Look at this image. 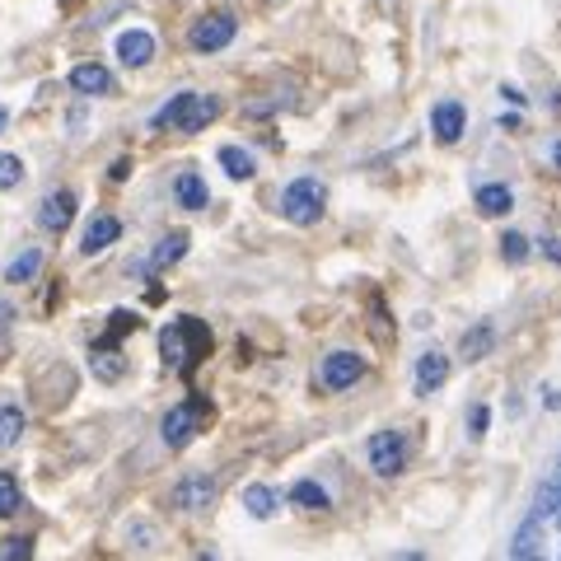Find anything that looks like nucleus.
<instances>
[{"instance_id":"obj_30","label":"nucleus","mask_w":561,"mask_h":561,"mask_svg":"<svg viewBox=\"0 0 561 561\" xmlns=\"http://www.w3.org/2000/svg\"><path fill=\"white\" fill-rule=\"evenodd\" d=\"M486 426H491V412H486V402H472V408H468V435H472V440H482V435H486Z\"/></svg>"},{"instance_id":"obj_35","label":"nucleus","mask_w":561,"mask_h":561,"mask_svg":"<svg viewBox=\"0 0 561 561\" xmlns=\"http://www.w3.org/2000/svg\"><path fill=\"white\" fill-rule=\"evenodd\" d=\"M10 323H14V305H10V300H0V332H5Z\"/></svg>"},{"instance_id":"obj_33","label":"nucleus","mask_w":561,"mask_h":561,"mask_svg":"<svg viewBox=\"0 0 561 561\" xmlns=\"http://www.w3.org/2000/svg\"><path fill=\"white\" fill-rule=\"evenodd\" d=\"M542 253H548V262H561V239H542Z\"/></svg>"},{"instance_id":"obj_11","label":"nucleus","mask_w":561,"mask_h":561,"mask_svg":"<svg viewBox=\"0 0 561 561\" xmlns=\"http://www.w3.org/2000/svg\"><path fill=\"white\" fill-rule=\"evenodd\" d=\"M113 51H117L122 66H146V61L154 57V33H150V28H122L117 43H113Z\"/></svg>"},{"instance_id":"obj_36","label":"nucleus","mask_w":561,"mask_h":561,"mask_svg":"<svg viewBox=\"0 0 561 561\" xmlns=\"http://www.w3.org/2000/svg\"><path fill=\"white\" fill-rule=\"evenodd\" d=\"M164 295H169L164 286H146V300H150V305H164Z\"/></svg>"},{"instance_id":"obj_9","label":"nucleus","mask_w":561,"mask_h":561,"mask_svg":"<svg viewBox=\"0 0 561 561\" xmlns=\"http://www.w3.org/2000/svg\"><path fill=\"white\" fill-rule=\"evenodd\" d=\"M210 501H216V478H206V472H187V478L173 486V505L187 515L210 511Z\"/></svg>"},{"instance_id":"obj_38","label":"nucleus","mask_w":561,"mask_h":561,"mask_svg":"<svg viewBox=\"0 0 561 561\" xmlns=\"http://www.w3.org/2000/svg\"><path fill=\"white\" fill-rule=\"evenodd\" d=\"M5 122H10V108H5V103H0V131H5Z\"/></svg>"},{"instance_id":"obj_8","label":"nucleus","mask_w":561,"mask_h":561,"mask_svg":"<svg viewBox=\"0 0 561 561\" xmlns=\"http://www.w3.org/2000/svg\"><path fill=\"white\" fill-rule=\"evenodd\" d=\"M511 561H552V557H548V529H542V519H538L534 511L524 515V524L515 529Z\"/></svg>"},{"instance_id":"obj_28","label":"nucleus","mask_w":561,"mask_h":561,"mask_svg":"<svg viewBox=\"0 0 561 561\" xmlns=\"http://www.w3.org/2000/svg\"><path fill=\"white\" fill-rule=\"evenodd\" d=\"M20 183H24V160L0 150V187H20Z\"/></svg>"},{"instance_id":"obj_32","label":"nucleus","mask_w":561,"mask_h":561,"mask_svg":"<svg viewBox=\"0 0 561 561\" xmlns=\"http://www.w3.org/2000/svg\"><path fill=\"white\" fill-rule=\"evenodd\" d=\"M108 328H113V337H127V332L136 328V313H113Z\"/></svg>"},{"instance_id":"obj_24","label":"nucleus","mask_w":561,"mask_h":561,"mask_svg":"<svg viewBox=\"0 0 561 561\" xmlns=\"http://www.w3.org/2000/svg\"><path fill=\"white\" fill-rule=\"evenodd\" d=\"M220 169L230 173V179L243 183V179H253V154L239 150V146H225V150H220Z\"/></svg>"},{"instance_id":"obj_15","label":"nucleus","mask_w":561,"mask_h":561,"mask_svg":"<svg viewBox=\"0 0 561 561\" xmlns=\"http://www.w3.org/2000/svg\"><path fill=\"white\" fill-rule=\"evenodd\" d=\"M70 90H76V94H108V90H113L108 66H99V61L70 66Z\"/></svg>"},{"instance_id":"obj_12","label":"nucleus","mask_w":561,"mask_h":561,"mask_svg":"<svg viewBox=\"0 0 561 561\" xmlns=\"http://www.w3.org/2000/svg\"><path fill=\"white\" fill-rule=\"evenodd\" d=\"M529 511L542 519V529H561V468L552 472V478H542V486H538V496H534Z\"/></svg>"},{"instance_id":"obj_39","label":"nucleus","mask_w":561,"mask_h":561,"mask_svg":"<svg viewBox=\"0 0 561 561\" xmlns=\"http://www.w3.org/2000/svg\"><path fill=\"white\" fill-rule=\"evenodd\" d=\"M408 561H426V557H408Z\"/></svg>"},{"instance_id":"obj_7","label":"nucleus","mask_w":561,"mask_h":561,"mask_svg":"<svg viewBox=\"0 0 561 561\" xmlns=\"http://www.w3.org/2000/svg\"><path fill=\"white\" fill-rule=\"evenodd\" d=\"M370 468L379 478H398L408 468V435L402 431H379L370 440Z\"/></svg>"},{"instance_id":"obj_13","label":"nucleus","mask_w":561,"mask_h":561,"mask_svg":"<svg viewBox=\"0 0 561 561\" xmlns=\"http://www.w3.org/2000/svg\"><path fill=\"white\" fill-rule=\"evenodd\" d=\"M70 216H76V192H66V187H57L51 197H43V206H38V225L43 230H66L70 225Z\"/></svg>"},{"instance_id":"obj_23","label":"nucleus","mask_w":561,"mask_h":561,"mask_svg":"<svg viewBox=\"0 0 561 561\" xmlns=\"http://www.w3.org/2000/svg\"><path fill=\"white\" fill-rule=\"evenodd\" d=\"M38 267H43V253H38V249H24V253L5 267V280H10V286H24L28 276H38Z\"/></svg>"},{"instance_id":"obj_1","label":"nucleus","mask_w":561,"mask_h":561,"mask_svg":"<svg viewBox=\"0 0 561 561\" xmlns=\"http://www.w3.org/2000/svg\"><path fill=\"white\" fill-rule=\"evenodd\" d=\"M210 346L216 342H210V328L202 319H173L160 328V356L169 370H179V375H187L192 365H202L210 356Z\"/></svg>"},{"instance_id":"obj_16","label":"nucleus","mask_w":561,"mask_h":561,"mask_svg":"<svg viewBox=\"0 0 561 561\" xmlns=\"http://www.w3.org/2000/svg\"><path fill=\"white\" fill-rule=\"evenodd\" d=\"M173 197H179L183 210H206L210 192H206V183H202V173H197V169H183L179 179H173Z\"/></svg>"},{"instance_id":"obj_22","label":"nucleus","mask_w":561,"mask_h":561,"mask_svg":"<svg viewBox=\"0 0 561 561\" xmlns=\"http://www.w3.org/2000/svg\"><path fill=\"white\" fill-rule=\"evenodd\" d=\"M187 253V230H173V234H164L160 243H154V253H150V262L154 267H173Z\"/></svg>"},{"instance_id":"obj_17","label":"nucleus","mask_w":561,"mask_h":561,"mask_svg":"<svg viewBox=\"0 0 561 561\" xmlns=\"http://www.w3.org/2000/svg\"><path fill=\"white\" fill-rule=\"evenodd\" d=\"M445 379H449V360L440 351H426V356L416 360V393H435Z\"/></svg>"},{"instance_id":"obj_25","label":"nucleus","mask_w":561,"mask_h":561,"mask_svg":"<svg viewBox=\"0 0 561 561\" xmlns=\"http://www.w3.org/2000/svg\"><path fill=\"white\" fill-rule=\"evenodd\" d=\"M24 505V491H20V478L14 472H0V519H10L14 511Z\"/></svg>"},{"instance_id":"obj_27","label":"nucleus","mask_w":561,"mask_h":561,"mask_svg":"<svg viewBox=\"0 0 561 561\" xmlns=\"http://www.w3.org/2000/svg\"><path fill=\"white\" fill-rule=\"evenodd\" d=\"M0 561H33V538L28 534H14L0 542Z\"/></svg>"},{"instance_id":"obj_20","label":"nucleus","mask_w":561,"mask_h":561,"mask_svg":"<svg viewBox=\"0 0 561 561\" xmlns=\"http://www.w3.org/2000/svg\"><path fill=\"white\" fill-rule=\"evenodd\" d=\"M290 501L300 505V511H328V505H332L328 491H323L319 482H309V478H300V482L290 486Z\"/></svg>"},{"instance_id":"obj_21","label":"nucleus","mask_w":561,"mask_h":561,"mask_svg":"<svg viewBox=\"0 0 561 561\" xmlns=\"http://www.w3.org/2000/svg\"><path fill=\"white\" fill-rule=\"evenodd\" d=\"M24 435V408L20 402H0V449H10Z\"/></svg>"},{"instance_id":"obj_3","label":"nucleus","mask_w":561,"mask_h":561,"mask_svg":"<svg viewBox=\"0 0 561 561\" xmlns=\"http://www.w3.org/2000/svg\"><path fill=\"white\" fill-rule=\"evenodd\" d=\"M323 210H328L323 179H295V183H286V192H280V216L295 220V225L323 220Z\"/></svg>"},{"instance_id":"obj_40","label":"nucleus","mask_w":561,"mask_h":561,"mask_svg":"<svg viewBox=\"0 0 561 561\" xmlns=\"http://www.w3.org/2000/svg\"><path fill=\"white\" fill-rule=\"evenodd\" d=\"M557 468H561V463H557Z\"/></svg>"},{"instance_id":"obj_31","label":"nucleus","mask_w":561,"mask_h":561,"mask_svg":"<svg viewBox=\"0 0 561 561\" xmlns=\"http://www.w3.org/2000/svg\"><path fill=\"white\" fill-rule=\"evenodd\" d=\"M501 249H505V262H524V257H529V239H524L519 230H511L501 239Z\"/></svg>"},{"instance_id":"obj_4","label":"nucleus","mask_w":561,"mask_h":561,"mask_svg":"<svg viewBox=\"0 0 561 561\" xmlns=\"http://www.w3.org/2000/svg\"><path fill=\"white\" fill-rule=\"evenodd\" d=\"M206 416H210L206 398H183L179 408H169V412H164V426H160L164 445H169V449H183V445L192 440V435H197V431L206 426Z\"/></svg>"},{"instance_id":"obj_29","label":"nucleus","mask_w":561,"mask_h":561,"mask_svg":"<svg viewBox=\"0 0 561 561\" xmlns=\"http://www.w3.org/2000/svg\"><path fill=\"white\" fill-rule=\"evenodd\" d=\"M486 346H491V323H478V328H472L468 337H463V356H468V360H478Z\"/></svg>"},{"instance_id":"obj_5","label":"nucleus","mask_w":561,"mask_h":561,"mask_svg":"<svg viewBox=\"0 0 561 561\" xmlns=\"http://www.w3.org/2000/svg\"><path fill=\"white\" fill-rule=\"evenodd\" d=\"M365 375H370V365H365V356H356V351H332V356H323V365H319V379H323L328 393L356 389Z\"/></svg>"},{"instance_id":"obj_2","label":"nucleus","mask_w":561,"mask_h":561,"mask_svg":"<svg viewBox=\"0 0 561 561\" xmlns=\"http://www.w3.org/2000/svg\"><path fill=\"white\" fill-rule=\"evenodd\" d=\"M220 117V99H210V94H173L160 113L150 117V127L154 131H206L210 122Z\"/></svg>"},{"instance_id":"obj_10","label":"nucleus","mask_w":561,"mask_h":561,"mask_svg":"<svg viewBox=\"0 0 561 561\" xmlns=\"http://www.w3.org/2000/svg\"><path fill=\"white\" fill-rule=\"evenodd\" d=\"M431 131H435V140H440V146H454V140H463V131H468V108H463V103H454V99L435 103Z\"/></svg>"},{"instance_id":"obj_37","label":"nucleus","mask_w":561,"mask_h":561,"mask_svg":"<svg viewBox=\"0 0 561 561\" xmlns=\"http://www.w3.org/2000/svg\"><path fill=\"white\" fill-rule=\"evenodd\" d=\"M552 164L561 169V140H552Z\"/></svg>"},{"instance_id":"obj_6","label":"nucleus","mask_w":561,"mask_h":561,"mask_svg":"<svg viewBox=\"0 0 561 561\" xmlns=\"http://www.w3.org/2000/svg\"><path fill=\"white\" fill-rule=\"evenodd\" d=\"M234 33H239L234 14H225V10H210V14H202V20L192 24L187 43H192V51H220V47H230V43H234Z\"/></svg>"},{"instance_id":"obj_34","label":"nucleus","mask_w":561,"mask_h":561,"mask_svg":"<svg viewBox=\"0 0 561 561\" xmlns=\"http://www.w3.org/2000/svg\"><path fill=\"white\" fill-rule=\"evenodd\" d=\"M127 173H131V160H117V164L108 169V179H113V183H122V179H127Z\"/></svg>"},{"instance_id":"obj_26","label":"nucleus","mask_w":561,"mask_h":561,"mask_svg":"<svg viewBox=\"0 0 561 561\" xmlns=\"http://www.w3.org/2000/svg\"><path fill=\"white\" fill-rule=\"evenodd\" d=\"M122 370H127V356H117V351H113V356H108V351H94V375L103 379V383H113V379H122Z\"/></svg>"},{"instance_id":"obj_19","label":"nucleus","mask_w":561,"mask_h":561,"mask_svg":"<svg viewBox=\"0 0 561 561\" xmlns=\"http://www.w3.org/2000/svg\"><path fill=\"white\" fill-rule=\"evenodd\" d=\"M511 206H515V197H511V187L505 183H482L478 187V210L482 216H511Z\"/></svg>"},{"instance_id":"obj_14","label":"nucleus","mask_w":561,"mask_h":561,"mask_svg":"<svg viewBox=\"0 0 561 561\" xmlns=\"http://www.w3.org/2000/svg\"><path fill=\"white\" fill-rule=\"evenodd\" d=\"M117 239H122V220L117 216H94L90 225H84V234H80V253L94 257V253H103Z\"/></svg>"},{"instance_id":"obj_18","label":"nucleus","mask_w":561,"mask_h":561,"mask_svg":"<svg viewBox=\"0 0 561 561\" xmlns=\"http://www.w3.org/2000/svg\"><path fill=\"white\" fill-rule=\"evenodd\" d=\"M243 511H249L253 519H272L280 511V491L267 486V482H253L249 491H243Z\"/></svg>"}]
</instances>
